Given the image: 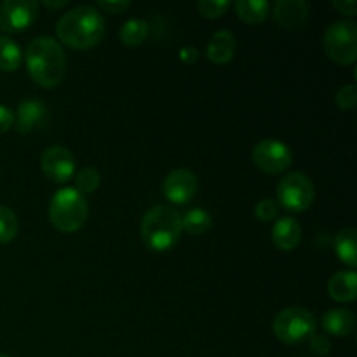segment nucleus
<instances>
[{
    "mask_svg": "<svg viewBox=\"0 0 357 357\" xmlns=\"http://www.w3.org/2000/svg\"><path fill=\"white\" fill-rule=\"evenodd\" d=\"M23 63V52L21 47L10 37L0 35V70L3 72H14Z\"/></svg>",
    "mask_w": 357,
    "mask_h": 357,
    "instance_id": "4be33fe9",
    "label": "nucleus"
},
{
    "mask_svg": "<svg viewBox=\"0 0 357 357\" xmlns=\"http://www.w3.org/2000/svg\"><path fill=\"white\" fill-rule=\"evenodd\" d=\"M68 3V0H44V6L49 9H59V7H65Z\"/></svg>",
    "mask_w": 357,
    "mask_h": 357,
    "instance_id": "473e14b6",
    "label": "nucleus"
},
{
    "mask_svg": "<svg viewBox=\"0 0 357 357\" xmlns=\"http://www.w3.org/2000/svg\"><path fill=\"white\" fill-rule=\"evenodd\" d=\"M101 183V174L96 167L86 166L75 173V190L80 192L82 195L93 194L94 190H98Z\"/></svg>",
    "mask_w": 357,
    "mask_h": 357,
    "instance_id": "5701e85b",
    "label": "nucleus"
},
{
    "mask_svg": "<svg viewBox=\"0 0 357 357\" xmlns=\"http://www.w3.org/2000/svg\"><path fill=\"white\" fill-rule=\"evenodd\" d=\"M279 211H281V206H279V202L274 197L261 199L255 206V215L261 222H272L274 218H278Z\"/></svg>",
    "mask_w": 357,
    "mask_h": 357,
    "instance_id": "a878e982",
    "label": "nucleus"
},
{
    "mask_svg": "<svg viewBox=\"0 0 357 357\" xmlns=\"http://www.w3.org/2000/svg\"><path fill=\"white\" fill-rule=\"evenodd\" d=\"M0 357H9V356H6V354H0Z\"/></svg>",
    "mask_w": 357,
    "mask_h": 357,
    "instance_id": "72a5a7b5",
    "label": "nucleus"
},
{
    "mask_svg": "<svg viewBox=\"0 0 357 357\" xmlns=\"http://www.w3.org/2000/svg\"><path fill=\"white\" fill-rule=\"evenodd\" d=\"M199 51L194 47V45H185V47L180 49V59L187 65H192V63L197 61Z\"/></svg>",
    "mask_w": 357,
    "mask_h": 357,
    "instance_id": "2f4dec72",
    "label": "nucleus"
},
{
    "mask_svg": "<svg viewBox=\"0 0 357 357\" xmlns=\"http://www.w3.org/2000/svg\"><path fill=\"white\" fill-rule=\"evenodd\" d=\"M28 73L40 87H58L66 75V56L63 45L52 37H35L24 49Z\"/></svg>",
    "mask_w": 357,
    "mask_h": 357,
    "instance_id": "f03ea898",
    "label": "nucleus"
},
{
    "mask_svg": "<svg viewBox=\"0 0 357 357\" xmlns=\"http://www.w3.org/2000/svg\"><path fill=\"white\" fill-rule=\"evenodd\" d=\"M314 197H316V188L312 180L305 173L293 171L279 181L275 201L288 211L303 213L312 206Z\"/></svg>",
    "mask_w": 357,
    "mask_h": 357,
    "instance_id": "0eeeda50",
    "label": "nucleus"
},
{
    "mask_svg": "<svg viewBox=\"0 0 357 357\" xmlns=\"http://www.w3.org/2000/svg\"><path fill=\"white\" fill-rule=\"evenodd\" d=\"M253 162L267 174L284 173L293 162L291 149L279 139H261L253 149Z\"/></svg>",
    "mask_w": 357,
    "mask_h": 357,
    "instance_id": "6e6552de",
    "label": "nucleus"
},
{
    "mask_svg": "<svg viewBox=\"0 0 357 357\" xmlns=\"http://www.w3.org/2000/svg\"><path fill=\"white\" fill-rule=\"evenodd\" d=\"M89 216V204L86 195L73 187L59 188L49 202V220L59 232H77L82 229Z\"/></svg>",
    "mask_w": 357,
    "mask_h": 357,
    "instance_id": "20e7f679",
    "label": "nucleus"
},
{
    "mask_svg": "<svg viewBox=\"0 0 357 357\" xmlns=\"http://www.w3.org/2000/svg\"><path fill=\"white\" fill-rule=\"evenodd\" d=\"M14 112L6 105H0V135H6L14 126Z\"/></svg>",
    "mask_w": 357,
    "mask_h": 357,
    "instance_id": "c756f323",
    "label": "nucleus"
},
{
    "mask_svg": "<svg viewBox=\"0 0 357 357\" xmlns=\"http://www.w3.org/2000/svg\"><path fill=\"white\" fill-rule=\"evenodd\" d=\"M328 295L335 302L349 303L357 298V274L356 271H340L328 281Z\"/></svg>",
    "mask_w": 357,
    "mask_h": 357,
    "instance_id": "dca6fc26",
    "label": "nucleus"
},
{
    "mask_svg": "<svg viewBox=\"0 0 357 357\" xmlns=\"http://www.w3.org/2000/svg\"><path fill=\"white\" fill-rule=\"evenodd\" d=\"M20 223L16 213L7 206H0V244H7L17 236Z\"/></svg>",
    "mask_w": 357,
    "mask_h": 357,
    "instance_id": "b1692460",
    "label": "nucleus"
},
{
    "mask_svg": "<svg viewBox=\"0 0 357 357\" xmlns=\"http://www.w3.org/2000/svg\"><path fill=\"white\" fill-rule=\"evenodd\" d=\"M333 7L342 14L347 16H356L357 13V2L356 0H333Z\"/></svg>",
    "mask_w": 357,
    "mask_h": 357,
    "instance_id": "7c9ffc66",
    "label": "nucleus"
},
{
    "mask_svg": "<svg viewBox=\"0 0 357 357\" xmlns=\"http://www.w3.org/2000/svg\"><path fill=\"white\" fill-rule=\"evenodd\" d=\"M324 331L333 337H347L356 328V316L347 309H331L321 319Z\"/></svg>",
    "mask_w": 357,
    "mask_h": 357,
    "instance_id": "f3484780",
    "label": "nucleus"
},
{
    "mask_svg": "<svg viewBox=\"0 0 357 357\" xmlns=\"http://www.w3.org/2000/svg\"><path fill=\"white\" fill-rule=\"evenodd\" d=\"M310 349H312V352H316V354L323 356V354H328V352H330L331 344H330V340H328L326 335L314 333L312 337H310Z\"/></svg>",
    "mask_w": 357,
    "mask_h": 357,
    "instance_id": "c85d7f7f",
    "label": "nucleus"
},
{
    "mask_svg": "<svg viewBox=\"0 0 357 357\" xmlns=\"http://www.w3.org/2000/svg\"><path fill=\"white\" fill-rule=\"evenodd\" d=\"M37 0H6L0 3V30L17 33L24 31L37 21Z\"/></svg>",
    "mask_w": 357,
    "mask_h": 357,
    "instance_id": "1a4fd4ad",
    "label": "nucleus"
},
{
    "mask_svg": "<svg viewBox=\"0 0 357 357\" xmlns=\"http://www.w3.org/2000/svg\"><path fill=\"white\" fill-rule=\"evenodd\" d=\"M302 241V227L293 216H282L272 227V243L282 251H291Z\"/></svg>",
    "mask_w": 357,
    "mask_h": 357,
    "instance_id": "4468645a",
    "label": "nucleus"
},
{
    "mask_svg": "<svg viewBox=\"0 0 357 357\" xmlns=\"http://www.w3.org/2000/svg\"><path fill=\"white\" fill-rule=\"evenodd\" d=\"M105 30L107 23L103 13L89 3L73 7L56 23V35L59 42H63L66 47L79 51H86L100 44Z\"/></svg>",
    "mask_w": 357,
    "mask_h": 357,
    "instance_id": "f257e3e1",
    "label": "nucleus"
},
{
    "mask_svg": "<svg viewBox=\"0 0 357 357\" xmlns=\"http://www.w3.org/2000/svg\"><path fill=\"white\" fill-rule=\"evenodd\" d=\"M40 167L45 176L54 183H66L75 176V159L63 145H52L42 152Z\"/></svg>",
    "mask_w": 357,
    "mask_h": 357,
    "instance_id": "9d476101",
    "label": "nucleus"
},
{
    "mask_svg": "<svg viewBox=\"0 0 357 357\" xmlns=\"http://www.w3.org/2000/svg\"><path fill=\"white\" fill-rule=\"evenodd\" d=\"M211 225V215L202 208H192L185 215H181V227L185 232L192 234V236H201V234L208 232Z\"/></svg>",
    "mask_w": 357,
    "mask_h": 357,
    "instance_id": "412c9836",
    "label": "nucleus"
},
{
    "mask_svg": "<svg viewBox=\"0 0 357 357\" xmlns=\"http://www.w3.org/2000/svg\"><path fill=\"white\" fill-rule=\"evenodd\" d=\"M98 7L110 14H121L131 7V2L129 0H100Z\"/></svg>",
    "mask_w": 357,
    "mask_h": 357,
    "instance_id": "cd10ccee",
    "label": "nucleus"
},
{
    "mask_svg": "<svg viewBox=\"0 0 357 357\" xmlns=\"http://www.w3.org/2000/svg\"><path fill=\"white\" fill-rule=\"evenodd\" d=\"M183 227H181V213L173 206L157 204L143 215L139 234L142 241L150 251L164 253L169 251L180 241Z\"/></svg>",
    "mask_w": 357,
    "mask_h": 357,
    "instance_id": "7ed1b4c3",
    "label": "nucleus"
},
{
    "mask_svg": "<svg viewBox=\"0 0 357 357\" xmlns=\"http://www.w3.org/2000/svg\"><path fill=\"white\" fill-rule=\"evenodd\" d=\"M310 7L305 0H279L274 6V21L284 30H298L309 20Z\"/></svg>",
    "mask_w": 357,
    "mask_h": 357,
    "instance_id": "f8f14e48",
    "label": "nucleus"
},
{
    "mask_svg": "<svg viewBox=\"0 0 357 357\" xmlns=\"http://www.w3.org/2000/svg\"><path fill=\"white\" fill-rule=\"evenodd\" d=\"M357 232L354 229H342L340 232L335 236V251H337L338 258L344 261L345 265L351 267V271H354L357 265Z\"/></svg>",
    "mask_w": 357,
    "mask_h": 357,
    "instance_id": "6ab92c4d",
    "label": "nucleus"
},
{
    "mask_svg": "<svg viewBox=\"0 0 357 357\" xmlns=\"http://www.w3.org/2000/svg\"><path fill=\"white\" fill-rule=\"evenodd\" d=\"M237 16L248 24H260L267 20L271 13V3L267 0H237L234 3Z\"/></svg>",
    "mask_w": 357,
    "mask_h": 357,
    "instance_id": "a211bd4d",
    "label": "nucleus"
},
{
    "mask_svg": "<svg viewBox=\"0 0 357 357\" xmlns=\"http://www.w3.org/2000/svg\"><path fill=\"white\" fill-rule=\"evenodd\" d=\"M199 180L187 167L173 169L162 181V194L173 204H187L197 192Z\"/></svg>",
    "mask_w": 357,
    "mask_h": 357,
    "instance_id": "9b49d317",
    "label": "nucleus"
},
{
    "mask_svg": "<svg viewBox=\"0 0 357 357\" xmlns=\"http://www.w3.org/2000/svg\"><path fill=\"white\" fill-rule=\"evenodd\" d=\"M316 317L309 309L300 305L286 307L272 321V331L282 344L295 345L316 333Z\"/></svg>",
    "mask_w": 357,
    "mask_h": 357,
    "instance_id": "39448f33",
    "label": "nucleus"
},
{
    "mask_svg": "<svg viewBox=\"0 0 357 357\" xmlns=\"http://www.w3.org/2000/svg\"><path fill=\"white\" fill-rule=\"evenodd\" d=\"M14 117H16L14 119L16 131L21 135H28V132L35 131L44 124L45 119H47V108L40 100L28 98L17 105V114Z\"/></svg>",
    "mask_w": 357,
    "mask_h": 357,
    "instance_id": "ddd939ff",
    "label": "nucleus"
},
{
    "mask_svg": "<svg viewBox=\"0 0 357 357\" xmlns=\"http://www.w3.org/2000/svg\"><path fill=\"white\" fill-rule=\"evenodd\" d=\"M236 35L230 30H218L213 33L211 40H209L208 49H206V56H208L209 61L218 63H229L230 59L236 54Z\"/></svg>",
    "mask_w": 357,
    "mask_h": 357,
    "instance_id": "2eb2a0df",
    "label": "nucleus"
},
{
    "mask_svg": "<svg viewBox=\"0 0 357 357\" xmlns=\"http://www.w3.org/2000/svg\"><path fill=\"white\" fill-rule=\"evenodd\" d=\"M338 107L342 110H352L357 103V87L356 84H347V86H342L338 89L337 96H335Z\"/></svg>",
    "mask_w": 357,
    "mask_h": 357,
    "instance_id": "bb28decb",
    "label": "nucleus"
},
{
    "mask_svg": "<svg viewBox=\"0 0 357 357\" xmlns=\"http://www.w3.org/2000/svg\"><path fill=\"white\" fill-rule=\"evenodd\" d=\"M230 6L232 3L229 0H199L197 2L199 13L204 17H209V20L222 17L230 9Z\"/></svg>",
    "mask_w": 357,
    "mask_h": 357,
    "instance_id": "393cba45",
    "label": "nucleus"
},
{
    "mask_svg": "<svg viewBox=\"0 0 357 357\" xmlns=\"http://www.w3.org/2000/svg\"><path fill=\"white\" fill-rule=\"evenodd\" d=\"M149 37V23L139 17H132L122 24L121 31H119V38L122 44L129 45V47H138Z\"/></svg>",
    "mask_w": 357,
    "mask_h": 357,
    "instance_id": "aec40b11",
    "label": "nucleus"
},
{
    "mask_svg": "<svg viewBox=\"0 0 357 357\" xmlns=\"http://www.w3.org/2000/svg\"><path fill=\"white\" fill-rule=\"evenodd\" d=\"M324 52L338 65H351L357 59V23L342 20L330 24L323 38Z\"/></svg>",
    "mask_w": 357,
    "mask_h": 357,
    "instance_id": "423d86ee",
    "label": "nucleus"
}]
</instances>
